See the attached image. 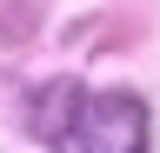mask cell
<instances>
[{
	"instance_id": "obj_1",
	"label": "cell",
	"mask_w": 160,
	"mask_h": 153,
	"mask_svg": "<svg viewBox=\"0 0 160 153\" xmlns=\"http://www.w3.org/2000/svg\"><path fill=\"white\" fill-rule=\"evenodd\" d=\"M147 100L140 93H87L53 133V153H147Z\"/></svg>"
}]
</instances>
